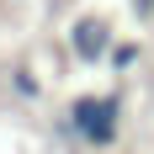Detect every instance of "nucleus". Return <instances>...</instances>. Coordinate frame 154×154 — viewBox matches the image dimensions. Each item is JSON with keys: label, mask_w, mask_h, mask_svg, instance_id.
Returning a JSON list of instances; mask_svg holds the SVG:
<instances>
[{"label": "nucleus", "mask_w": 154, "mask_h": 154, "mask_svg": "<svg viewBox=\"0 0 154 154\" xmlns=\"http://www.w3.org/2000/svg\"><path fill=\"white\" fill-rule=\"evenodd\" d=\"M69 133L85 149H112L122 138V96H80L69 106Z\"/></svg>", "instance_id": "obj_1"}, {"label": "nucleus", "mask_w": 154, "mask_h": 154, "mask_svg": "<svg viewBox=\"0 0 154 154\" xmlns=\"http://www.w3.org/2000/svg\"><path fill=\"white\" fill-rule=\"evenodd\" d=\"M69 48H75V59L80 64H101L112 59V21H101V16H80L75 27H69Z\"/></svg>", "instance_id": "obj_2"}, {"label": "nucleus", "mask_w": 154, "mask_h": 154, "mask_svg": "<svg viewBox=\"0 0 154 154\" xmlns=\"http://www.w3.org/2000/svg\"><path fill=\"white\" fill-rule=\"evenodd\" d=\"M106 64H112V69H133V64H138V43H117Z\"/></svg>", "instance_id": "obj_3"}, {"label": "nucleus", "mask_w": 154, "mask_h": 154, "mask_svg": "<svg viewBox=\"0 0 154 154\" xmlns=\"http://www.w3.org/2000/svg\"><path fill=\"white\" fill-rule=\"evenodd\" d=\"M16 96H21V101H37V80H32L27 69H16Z\"/></svg>", "instance_id": "obj_4"}]
</instances>
